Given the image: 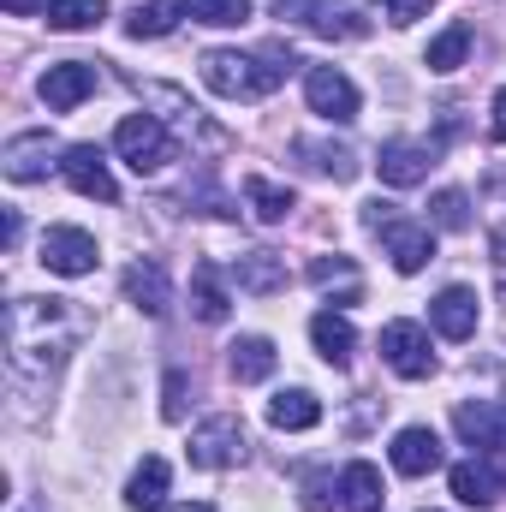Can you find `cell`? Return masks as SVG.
Segmentation results:
<instances>
[{"instance_id":"12","label":"cell","mask_w":506,"mask_h":512,"mask_svg":"<svg viewBox=\"0 0 506 512\" xmlns=\"http://www.w3.org/2000/svg\"><path fill=\"white\" fill-rule=\"evenodd\" d=\"M429 167H435V143H411V137H393V143H381L376 155V173L381 185H417V179H429Z\"/></svg>"},{"instance_id":"3","label":"cell","mask_w":506,"mask_h":512,"mask_svg":"<svg viewBox=\"0 0 506 512\" xmlns=\"http://www.w3.org/2000/svg\"><path fill=\"white\" fill-rule=\"evenodd\" d=\"M364 227L381 233V245L393 256V268L399 274H417L423 262H435V233H429V221H411L399 203H364Z\"/></svg>"},{"instance_id":"23","label":"cell","mask_w":506,"mask_h":512,"mask_svg":"<svg viewBox=\"0 0 506 512\" xmlns=\"http://www.w3.org/2000/svg\"><path fill=\"white\" fill-rule=\"evenodd\" d=\"M310 340H316V352L340 370V364L352 358V346H358V328H352L340 310H316V316H310Z\"/></svg>"},{"instance_id":"20","label":"cell","mask_w":506,"mask_h":512,"mask_svg":"<svg viewBox=\"0 0 506 512\" xmlns=\"http://www.w3.org/2000/svg\"><path fill=\"white\" fill-rule=\"evenodd\" d=\"M292 155H298L304 167H316V173H328L334 185H346V179H358V155H352L346 143H322V137H298V143H292Z\"/></svg>"},{"instance_id":"27","label":"cell","mask_w":506,"mask_h":512,"mask_svg":"<svg viewBox=\"0 0 506 512\" xmlns=\"http://www.w3.org/2000/svg\"><path fill=\"white\" fill-rule=\"evenodd\" d=\"M179 0H137L126 18V36H137V42H155V36H167L173 24H179Z\"/></svg>"},{"instance_id":"1","label":"cell","mask_w":506,"mask_h":512,"mask_svg":"<svg viewBox=\"0 0 506 512\" xmlns=\"http://www.w3.org/2000/svg\"><path fill=\"white\" fill-rule=\"evenodd\" d=\"M72 298H12L6 304V364L18 382H48L72 352Z\"/></svg>"},{"instance_id":"37","label":"cell","mask_w":506,"mask_h":512,"mask_svg":"<svg viewBox=\"0 0 506 512\" xmlns=\"http://www.w3.org/2000/svg\"><path fill=\"white\" fill-rule=\"evenodd\" d=\"M489 137L506 143V90H495V120H489Z\"/></svg>"},{"instance_id":"11","label":"cell","mask_w":506,"mask_h":512,"mask_svg":"<svg viewBox=\"0 0 506 512\" xmlns=\"http://www.w3.org/2000/svg\"><path fill=\"white\" fill-rule=\"evenodd\" d=\"M96 262H102V251H96V239H90L84 227H48V233H42V268H48V274L78 280V274H90Z\"/></svg>"},{"instance_id":"32","label":"cell","mask_w":506,"mask_h":512,"mask_svg":"<svg viewBox=\"0 0 506 512\" xmlns=\"http://www.w3.org/2000/svg\"><path fill=\"white\" fill-rule=\"evenodd\" d=\"M108 18V0H54L48 6V30H90Z\"/></svg>"},{"instance_id":"33","label":"cell","mask_w":506,"mask_h":512,"mask_svg":"<svg viewBox=\"0 0 506 512\" xmlns=\"http://www.w3.org/2000/svg\"><path fill=\"white\" fill-rule=\"evenodd\" d=\"M429 221H435V227H447V233H465V227H471L465 191H435V203H429Z\"/></svg>"},{"instance_id":"36","label":"cell","mask_w":506,"mask_h":512,"mask_svg":"<svg viewBox=\"0 0 506 512\" xmlns=\"http://www.w3.org/2000/svg\"><path fill=\"white\" fill-rule=\"evenodd\" d=\"M0 6H6V18H36V12L48 18V6H54V0H0Z\"/></svg>"},{"instance_id":"22","label":"cell","mask_w":506,"mask_h":512,"mask_svg":"<svg viewBox=\"0 0 506 512\" xmlns=\"http://www.w3.org/2000/svg\"><path fill=\"white\" fill-rule=\"evenodd\" d=\"M274 364H280V352H274V340H262V334H245V340L227 346V370H233V382H268Z\"/></svg>"},{"instance_id":"31","label":"cell","mask_w":506,"mask_h":512,"mask_svg":"<svg viewBox=\"0 0 506 512\" xmlns=\"http://www.w3.org/2000/svg\"><path fill=\"white\" fill-rule=\"evenodd\" d=\"M179 6H185V18L215 24V30H239V24H251V0H179Z\"/></svg>"},{"instance_id":"26","label":"cell","mask_w":506,"mask_h":512,"mask_svg":"<svg viewBox=\"0 0 506 512\" xmlns=\"http://www.w3.org/2000/svg\"><path fill=\"white\" fill-rule=\"evenodd\" d=\"M310 286H322V292L340 286V304H358L364 298V280H358V262L352 256H316L310 262Z\"/></svg>"},{"instance_id":"38","label":"cell","mask_w":506,"mask_h":512,"mask_svg":"<svg viewBox=\"0 0 506 512\" xmlns=\"http://www.w3.org/2000/svg\"><path fill=\"white\" fill-rule=\"evenodd\" d=\"M18 239H24V221H18V209H6V251H18Z\"/></svg>"},{"instance_id":"25","label":"cell","mask_w":506,"mask_h":512,"mask_svg":"<svg viewBox=\"0 0 506 512\" xmlns=\"http://www.w3.org/2000/svg\"><path fill=\"white\" fill-rule=\"evenodd\" d=\"M167 477H173V471H167V459H155V453H149V459L131 471L126 507H131V512H155L161 501H167Z\"/></svg>"},{"instance_id":"24","label":"cell","mask_w":506,"mask_h":512,"mask_svg":"<svg viewBox=\"0 0 506 512\" xmlns=\"http://www.w3.org/2000/svg\"><path fill=\"white\" fill-rule=\"evenodd\" d=\"M268 423L274 429H316L322 423V399L310 387H286V393L268 399Z\"/></svg>"},{"instance_id":"35","label":"cell","mask_w":506,"mask_h":512,"mask_svg":"<svg viewBox=\"0 0 506 512\" xmlns=\"http://www.w3.org/2000/svg\"><path fill=\"white\" fill-rule=\"evenodd\" d=\"M381 12H387L393 24H417V18L429 12V0H381Z\"/></svg>"},{"instance_id":"10","label":"cell","mask_w":506,"mask_h":512,"mask_svg":"<svg viewBox=\"0 0 506 512\" xmlns=\"http://www.w3.org/2000/svg\"><path fill=\"white\" fill-rule=\"evenodd\" d=\"M60 173H66V185H72L78 197L120 203V185H114V173H108V155H102L96 143H72V149L60 155Z\"/></svg>"},{"instance_id":"2","label":"cell","mask_w":506,"mask_h":512,"mask_svg":"<svg viewBox=\"0 0 506 512\" xmlns=\"http://www.w3.org/2000/svg\"><path fill=\"white\" fill-rule=\"evenodd\" d=\"M292 66H298V54H286L280 42H274V48H256V54L215 48V54H203V84H209L215 96H227V102H256V96L280 90Z\"/></svg>"},{"instance_id":"34","label":"cell","mask_w":506,"mask_h":512,"mask_svg":"<svg viewBox=\"0 0 506 512\" xmlns=\"http://www.w3.org/2000/svg\"><path fill=\"white\" fill-rule=\"evenodd\" d=\"M161 417L167 423H185V370H167V387H161Z\"/></svg>"},{"instance_id":"14","label":"cell","mask_w":506,"mask_h":512,"mask_svg":"<svg viewBox=\"0 0 506 512\" xmlns=\"http://www.w3.org/2000/svg\"><path fill=\"white\" fill-rule=\"evenodd\" d=\"M453 429H459V441H465V447L495 453V447H506V405H501V399L459 405V411H453Z\"/></svg>"},{"instance_id":"8","label":"cell","mask_w":506,"mask_h":512,"mask_svg":"<svg viewBox=\"0 0 506 512\" xmlns=\"http://www.w3.org/2000/svg\"><path fill=\"white\" fill-rule=\"evenodd\" d=\"M381 358H387V370H393V376H405V382L435 376L429 328H417V322H387V328H381Z\"/></svg>"},{"instance_id":"13","label":"cell","mask_w":506,"mask_h":512,"mask_svg":"<svg viewBox=\"0 0 506 512\" xmlns=\"http://www.w3.org/2000/svg\"><path fill=\"white\" fill-rule=\"evenodd\" d=\"M48 155H54V131H18V137H6V149H0V173H6L12 185H30V179L48 173Z\"/></svg>"},{"instance_id":"30","label":"cell","mask_w":506,"mask_h":512,"mask_svg":"<svg viewBox=\"0 0 506 512\" xmlns=\"http://www.w3.org/2000/svg\"><path fill=\"white\" fill-rule=\"evenodd\" d=\"M465 48H471V24H447V30L429 42L423 66H429V72H459V66H465Z\"/></svg>"},{"instance_id":"7","label":"cell","mask_w":506,"mask_h":512,"mask_svg":"<svg viewBox=\"0 0 506 512\" xmlns=\"http://www.w3.org/2000/svg\"><path fill=\"white\" fill-rule=\"evenodd\" d=\"M304 102H310V114H322L328 126H352V120L364 114V96H358V84H352L340 66H310V72H304Z\"/></svg>"},{"instance_id":"19","label":"cell","mask_w":506,"mask_h":512,"mask_svg":"<svg viewBox=\"0 0 506 512\" xmlns=\"http://www.w3.org/2000/svg\"><path fill=\"white\" fill-rule=\"evenodd\" d=\"M227 310H233V298H227L221 268H215V262H197V268H191V316L215 328V322H227Z\"/></svg>"},{"instance_id":"29","label":"cell","mask_w":506,"mask_h":512,"mask_svg":"<svg viewBox=\"0 0 506 512\" xmlns=\"http://www.w3.org/2000/svg\"><path fill=\"white\" fill-rule=\"evenodd\" d=\"M453 495L465 501V507H495V471L489 465H477V459H465V465H453Z\"/></svg>"},{"instance_id":"6","label":"cell","mask_w":506,"mask_h":512,"mask_svg":"<svg viewBox=\"0 0 506 512\" xmlns=\"http://www.w3.org/2000/svg\"><path fill=\"white\" fill-rule=\"evenodd\" d=\"M191 465L197 471H233V465H245V453H251V435H245V423L233 417V411H221V417H209V423H197L191 429Z\"/></svg>"},{"instance_id":"21","label":"cell","mask_w":506,"mask_h":512,"mask_svg":"<svg viewBox=\"0 0 506 512\" xmlns=\"http://www.w3.org/2000/svg\"><path fill=\"white\" fill-rule=\"evenodd\" d=\"M387 501V489H381V471L370 459H352L346 471H340V507L346 512H381Z\"/></svg>"},{"instance_id":"5","label":"cell","mask_w":506,"mask_h":512,"mask_svg":"<svg viewBox=\"0 0 506 512\" xmlns=\"http://www.w3.org/2000/svg\"><path fill=\"white\" fill-rule=\"evenodd\" d=\"M114 149H120V161H126L131 173H161V167L179 155L173 131L161 126L155 114H126L120 131H114Z\"/></svg>"},{"instance_id":"16","label":"cell","mask_w":506,"mask_h":512,"mask_svg":"<svg viewBox=\"0 0 506 512\" xmlns=\"http://www.w3.org/2000/svg\"><path fill=\"white\" fill-rule=\"evenodd\" d=\"M393 471H399V477H429V471H441V435L423 429V423L399 429V435H393Z\"/></svg>"},{"instance_id":"15","label":"cell","mask_w":506,"mask_h":512,"mask_svg":"<svg viewBox=\"0 0 506 512\" xmlns=\"http://www.w3.org/2000/svg\"><path fill=\"white\" fill-rule=\"evenodd\" d=\"M227 274L239 280V292H251V298H274V292H286V256L274 251H239L227 262Z\"/></svg>"},{"instance_id":"4","label":"cell","mask_w":506,"mask_h":512,"mask_svg":"<svg viewBox=\"0 0 506 512\" xmlns=\"http://www.w3.org/2000/svg\"><path fill=\"white\" fill-rule=\"evenodd\" d=\"M274 18H286L310 36H328V42H358L370 30V18L352 0H274Z\"/></svg>"},{"instance_id":"17","label":"cell","mask_w":506,"mask_h":512,"mask_svg":"<svg viewBox=\"0 0 506 512\" xmlns=\"http://www.w3.org/2000/svg\"><path fill=\"white\" fill-rule=\"evenodd\" d=\"M429 322L441 340H471L477 334V292L471 286H447L435 304H429Z\"/></svg>"},{"instance_id":"39","label":"cell","mask_w":506,"mask_h":512,"mask_svg":"<svg viewBox=\"0 0 506 512\" xmlns=\"http://www.w3.org/2000/svg\"><path fill=\"white\" fill-rule=\"evenodd\" d=\"M173 512H215L209 501H185V507H173Z\"/></svg>"},{"instance_id":"28","label":"cell","mask_w":506,"mask_h":512,"mask_svg":"<svg viewBox=\"0 0 506 512\" xmlns=\"http://www.w3.org/2000/svg\"><path fill=\"white\" fill-rule=\"evenodd\" d=\"M245 203L256 209V221H268V227L292 215V191H286V185H274V179H262V173L245 179Z\"/></svg>"},{"instance_id":"9","label":"cell","mask_w":506,"mask_h":512,"mask_svg":"<svg viewBox=\"0 0 506 512\" xmlns=\"http://www.w3.org/2000/svg\"><path fill=\"white\" fill-rule=\"evenodd\" d=\"M96 84H102V72L90 66V60H60V66H48L42 72V102H48V114H72L78 102H90L96 96Z\"/></svg>"},{"instance_id":"18","label":"cell","mask_w":506,"mask_h":512,"mask_svg":"<svg viewBox=\"0 0 506 512\" xmlns=\"http://www.w3.org/2000/svg\"><path fill=\"white\" fill-rule=\"evenodd\" d=\"M126 298L143 310V316H167V304H173V292H167V268L161 262H131L126 268Z\"/></svg>"}]
</instances>
